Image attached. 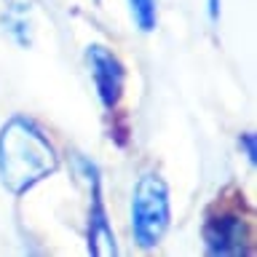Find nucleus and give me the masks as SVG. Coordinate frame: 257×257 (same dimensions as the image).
Here are the masks:
<instances>
[{
	"label": "nucleus",
	"mask_w": 257,
	"mask_h": 257,
	"mask_svg": "<svg viewBox=\"0 0 257 257\" xmlns=\"http://www.w3.org/2000/svg\"><path fill=\"white\" fill-rule=\"evenodd\" d=\"M86 64H88V75H91L94 91L99 96L102 107L112 110L120 102V96H123V86H126L123 64L107 46H99V43H91L86 48Z\"/></svg>",
	"instance_id": "20e7f679"
},
{
	"label": "nucleus",
	"mask_w": 257,
	"mask_h": 257,
	"mask_svg": "<svg viewBox=\"0 0 257 257\" xmlns=\"http://www.w3.org/2000/svg\"><path fill=\"white\" fill-rule=\"evenodd\" d=\"M128 220H132V236L140 249H156L166 236L172 222V201H169V185L156 172H145L134 182L132 204H128Z\"/></svg>",
	"instance_id": "f03ea898"
},
{
	"label": "nucleus",
	"mask_w": 257,
	"mask_h": 257,
	"mask_svg": "<svg viewBox=\"0 0 257 257\" xmlns=\"http://www.w3.org/2000/svg\"><path fill=\"white\" fill-rule=\"evenodd\" d=\"M59 169V150L43 126L27 115H11L0 126V185L24 196Z\"/></svg>",
	"instance_id": "f257e3e1"
},
{
	"label": "nucleus",
	"mask_w": 257,
	"mask_h": 257,
	"mask_svg": "<svg viewBox=\"0 0 257 257\" xmlns=\"http://www.w3.org/2000/svg\"><path fill=\"white\" fill-rule=\"evenodd\" d=\"M220 6H222V0H206L209 19H217V16H220Z\"/></svg>",
	"instance_id": "6e6552de"
},
{
	"label": "nucleus",
	"mask_w": 257,
	"mask_h": 257,
	"mask_svg": "<svg viewBox=\"0 0 257 257\" xmlns=\"http://www.w3.org/2000/svg\"><path fill=\"white\" fill-rule=\"evenodd\" d=\"M78 166L88 185V254H94V257L118 254L115 233H112V225L107 220V206H104V198H102L99 166L86 158H80Z\"/></svg>",
	"instance_id": "7ed1b4c3"
},
{
	"label": "nucleus",
	"mask_w": 257,
	"mask_h": 257,
	"mask_svg": "<svg viewBox=\"0 0 257 257\" xmlns=\"http://www.w3.org/2000/svg\"><path fill=\"white\" fill-rule=\"evenodd\" d=\"M246 222L236 209L220 206L217 212L206 214L204 222V244L209 254L217 257H238L246 254Z\"/></svg>",
	"instance_id": "39448f33"
},
{
	"label": "nucleus",
	"mask_w": 257,
	"mask_h": 257,
	"mask_svg": "<svg viewBox=\"0 0 257 257\" xmlns=\"http://www.w3.org/2000/svg\"><path fill=\"white\" fill-rule=\"evenodd\" d=\"M128 14L137 24V30L153 32L158 24V0H126Z\"/></svg>",
	"instance_id": "423d86ee"
},
{
	"label": "nucleus",
	"mask_w": 257,
	"mask_h": 257,
	"mask_svg": "<svg viewBox=\"0 0 257 257\" xmlns=\"http://www.w3.org/2000/svg\"><path fill=\"white\" fill-rule=\"evenodd\" d=\"M238 148L246 156L249 164H254V161H257V137H254V132H244V134H241L238 137Z\"/></svg>",
	"instance_id": "0eeeda50"
}]
</instances>
